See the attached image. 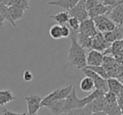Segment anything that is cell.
Listing matches in <instances>:
<instances>
[{
    "label": "cell",
    "mask_w": 123,
    "mask_h": 115,
    "mask_svg": "<svg viewBox=\"0 0 123 115\" xmlns=\"http://www.w3.org/2000/svg\"><path fill=\"white\" fill-rule=\"evenodd\" d=\"M81 23L82 22H81L78 18L70 16L68 22V26L70 27L71 29H73V30H74V31H79V29H80Z\"/></svg>",
    "instance_id": "484cf974"
},
{
    "label": "cell",
    "mask_w": 123,
    "mask_h": 115,
    "mask_svg": "<svg viewBox=\"0 0 123 115\" xmlns=\"http://www.w3.org/2000/svg\"><path fill=\"white\" fill-rule=\"evenodd\" d=\"M15 97L10 90H2L0 91V106L3 107L7 103L14 101Z\"/></svg>",
    "instance_id": "7402d4cb"
},
{
    "label": "cell",
    "mask_w": 123,
    "mask_h": 115,
    "mask_svg": "<svg viewBox=\"0 0 123 115\" xmlns=\"http://www.w3.org/2000/svg\"><path fill=\"white\" fill-rule=\"evenodd\" d=\"M104 34V37L105 40L109 43H113L116 40H120L123 38V33L121 29L116 26L115 29L111 31H107V32L103 33Z\"/></svg>",
    "instance_id": "9a60e30c"
},
{
    "label": "cell",
    "mask_w": 123,
    "mask_h": 115,
    "mask_svg": "<svg viewBox=\"0 0 123 115\" xmlns=\"http://www.w3.org/2000/svg\"><path fill=\"white\" fill-rule=\"evenodd\" d=\"M99 1H100V2H102V3H103V2L105 1V0H99Z\"/></svg>",
    "instance_id": "836d02e7"
},
{
    "label": "cell",
    "mask_w": 123,
    "mask_h": 115,
    "mask_svg": "<svg viewBox=\"0 0 123 115\" xmlns=\"http://www.w3.org/2000/svg\"><path fill=\"white\" fill-rule=\"evenodd\" d=\"M0 4L6 6H19L27 10L30 9L28 0H0Z\"/></svg>",
    "instance_id": "d6986e66"
},
{
    "label": "cell",
    "mask_w": 123,
    "mask_h": 115,
    "mask_svg": "<svg viewBox=\"0 0 123 115\" xmlns=\"http://www.w3.org/2000/svg\"><path fill=\"white\" fill-rule=\"evenodd\" d=\"M117 78H118V79H119V80H120V81H121V82H122V83H123V71H121V73H120V74H119V75H118Z\"/></svg>",
    "instance_id": "d6a6232c"
},
{
    "label": "cell",
    "mask_w": 123,
    "mask_h": 115,
    "mask_svg": "<svg viewBox=\"0 0 123 115\" xmlns=\"http://www.w3.org/2000/svg\"><path fill=\"white\" fill-rule=\"evenodd\" d=\"M4 20H7L12 24L14 27H16L15 21L12 19L10 14L9 12V7L4 4H0V21H1V26H3Z\"/></svg>",
    "instance_id": "e0dca14e"
},
{
    "label": "cell",
    "mask_w": 123,
    "mask_h": 115,
    "mask_svg": "<svg viewBox=\"0 0 123 115\" xmlns=\"http://www.w3.org/2000/svg\"><path fill=\"white\" fill-rule=\"evenodd\" d=\"M107 15L116 24H121L123 21V3L114 8H111Z\"/></svg>",
    "instance_id": "7c38bea8"
},
{
    "label": "cell",
    "mask_w": 123,
    "mask_h": 115,
    "mask_svg": "<svg viewBox=\"0 0 123 115\" xmlns=\"http://www.w3.org/2000/svg\"><path fill=\"white\" fill-rule=\"evenodd\" d=\"M100 3L102 2H100L99 0H86V8H87L88 10H90L91 9L95 7L96 5H98Z\"/></svg>",
    "instance_id": "83f0119b"
},
{
    "label": "cell",
    "mask_w": 123,
    "mask_h": 115,
    "mask_svg": "<svg viewBox=\"0 0 123 115\" xmlns=\"http://www.w3.org/2000/svg\"><path fill=\"white\" fill-rule=\"evenodd\" d=\"M108 87H109V92H111L118 96L123 88V83L117 77H109Z\"/></svg>",
    "instance_id": "2e32d148"
},
{
    "label": "cell",
    "mask_w": 123,
    "mask_h": 115,
    "mask_svg": "<svg viewBox=\"0 0 123 115\" xmlns=\"http://www.w3.org/2000/svg\"><path fill=\"white\" fill-rule=\"evenodd\" d=\"M105 105V95L102 97L94 99L93 102H91L90 103L87 105L88 108L92 112L93 114H95L99 112H104Z\"/></svg>",
    "instance_id": "8fae6325"
},
{
    "label": "cell",
    "mask_w": 123,
    "mask_h": 115,
    "mask_svg": "<svg viewBox=\"0 0 123 115\" xmlns=\"http://www.w3.org/2000/svg\"><path fill=\"white\" fill-rule=\"evenodd\" d=\"M117 102L121 109V114H123V88L121 89V92L117 96Z\"/></svg>",
    "instance_id": "4dcf8cb0"
},
{
    "label": "cell",
    "mask_w": 123,
    "mask_h": 115,
    "mask_svg": "<svg viewBox=\"0 0 123 115\" xmlns=\"http://www.w3.org/2000/svg\"><path fill=\"white\" fill-rule=\"evenodd\" d=\"M50 18L54 19L57 24H65L68 22L69 18H70V14H69L68 11L66 10L64 12L58 13L54 15H50Z\"/></svg>",
    "instance_id": "603a6c76"
},
{
    "label": "cell",
    "mask_w": 123,
    "mask_h": 115,
    "mask_svg": "<svg viewBox=\"0 0 123 115\" xmlns=\"http://www.w3.org/2000/svg\"><path fill=\"white\" fill-rule=\"evenodd\" d=\"M80 89L83 92H91L95 88V85H94V81L90 76H86L85 77H84L80 81Z\"/></svg>",
    "instance_id": "ffe728a7"
},
{
    "label": "cell",
    "mask_w": 123,
    "mask_h": 115,
    "mask_svg": "<svg viewBox=\"0 0 123 115\" xmlns=\"http://www.w3.org/2000/svg\"><path fill=\"white\" fill-rule=\"evenodd\" d=\"M65 99L57 100V101L54 102V103L48 105L46 108H48V109H49L50 111H51V113H53V114H62V113H63L64 104H65Z\"/></svg>",
    "instance_id": "ac0fdd59"
},
{
    "label": "cell",
    "mask_w": 123,
    "mask_h": 115,
    "mask_svg": "<svg viewBox=\"0 0 123 115\" xmlns=\"http://www.w3.org/2000/svg\"><path fill=\"white\" fill-rule=\"evenodd\" d=\"M71 46L68 50V61L77 68L82 69L87 66L85 48L83 47L77 39V31L71 29Z\"/></svg>",
    "instance_id": "6da1fadb"
},
{
    "label": "cell",
    "mask_w": 123,
    "mask_h": 115,
    "mask_svg": "<svg viewBox=\"0 0 123 115\" xmlns=\"http://www.w3.org/2000/svg\"><path fill=\"white\" fill-rule=\"evenodd\" d=\"M49 34L54 40H60L62 38V24H54L50 28Z\"/></svg>",
    "instance_id": "cb8c5ba5"
},
{
    "label": "cell",
    "mask_w": 123,
    "mask_h": 115,
    "mask_svg": "<svg viewBox=\"0 0 123 115\" xmlns=\"http://www.w3.org/2000/svg\"><path fill=\"white\" fill-rule=\"evenodd\" d=\"M111 9V7L105 4L104 3H100L98 5H96L95 7H94L93 9H91L90 10H89V18H94L96 16L99 15H104V14H107L110 12V10Z\"/></svg>",
    "instance_id": "4fadbf2b"
},
{
    "label": "cell",
    "mask_w": 123,
    "mask_h": 115,
    "mask_svg": "<svg viewBox=\"0 0 123 115\" xmlns=\"http://www.w3.org/2000/svg\"><path fill=\"white\" fill-rule=\"evenodd\" d=\"M8 7H9V14L14 21L19 20L24 18V12L25 10L23 8L19 6H8Z\"/></svg>",
    "instance_id": "44dd1931"
},
{
    "label": "cell",
    "mask_w": 123,
    "mask_h": 115,
    "mask_svg": "<svg viewBox=\"0 0 123 115\" xmlns=\"http://www.w3.org/2000/svg\"><path fill=\"white\" fill-rule=\"evenodd\" d=\"M93 19H94L96 29L101 33L111 31L116 28V23L108 15L106 16V14L96 16V17L93 18Z\"/></svg>",
    "instance_id": "3957f363"
},
{
    "label": "cell",
    "mask_w": 123,
    "mask_h": 115,
    "mask_svg": "<svg viewBox=\"0 0 123 115\" xmlns=\"http://www.w3.org/2000/svg\"><path fill=\"white\" fill-rule=\"evenodd\" d=\"M19 115V114H25V113H14V112L9 111V110L3 109L2 110V115Z\"/></svg>",
    "instance_id": "1f68e13d"
},
{
    "label": "cell",
    "mask_w": 123,
    "mask_h": 115,
    "mask_svg": "<svg viewBox=\"0 0 123 115\" xmlns=\"http://www.w3.org/2000/svg\"><path fill=\"white\" fill-rule=\"evenodd\" d=\"M111 43L107 42L104 37V34L101 32H98L94 37H92L91 41V48L97 50L101 52H105L108 48H110Z\"/></svg>",
    "instance_id": "ba28073f"
},
{
    "label": "cell",
    "mask_w": 123,
    "mask_h": 115,
    "mask_svg": "<svg viewBox=\"0 0 123 115\" xmlns=\"http://www.w3.org/2000/svg\"><path fill=\"white\" fill-rule=\"evenodd\" d=\"M23 78H24L25 81H31L34 78L33 76V74L31 73V71H24V74H23Z\"/></svg>",
    "instance_id": "f546056e"
},
{
    "label": "cell",
    "mask_w": 123,
    "mask_h": 115,
    "mask_svg": "<svg viewBox=\"0 0 123 115\" xmlns=\"http://www.w3.org/2000/svg\"><path fill=\"white\" fill-rule=\"evenodd\" d=\"M74 86L72 85H69L68 86L62 88H56V89L53 90L51 92H50L46 97H45L42 99V103H41V107H47L51 103H54V102L57 101V100L61 99H65L68 98L70 92H72Z\"/></svg>",
    "instance_id": "7a4b0ae2"
},
{
    "label": "cell",
    "mask_w": 123,
    "mask_h": 115,
    "mask_svg": "<svg viewBox=\"0 0 123 115\" xmlns=\"http://www.w3.org/2000/svg\"><path fill=\"white\" fill-rule=\"evenodd\" d=\"M103 3H104L105 4H106V5L110 6V7L114 8V7H116V6L119 5V4H122L123 0H105Z\"/></svg>",
    "instance_id": "4316f807"
},
{
    "label": "cell",
    "mask_w": 123,
    "mask_h": 115,
    "mask_svg": "<svg viewBox=\"0 0 123 115\" xmlns=\"http://www.w3.org/2000/svg\"><path fill=\"white\" fill-rule=\"evenodd\" d=\"M76 108H82V106H81L80 98H78L77 94H76V88L74 87L70 94L65 99V104H64L62 114H66V113L68 114V112L76 109Z\"/></svg>",
    "instance_id": "8992f818"
},
{
    "label": "cell",
    "mask_w": 123,
    "mask_h": 115,
    "mask_svg": "<svg viewBox=\"0 0 123 115\" xmlns=\"http://www.w3.org/2000/svg\"><path fill=\"white\" fill-rule=\"evenodd\" d=\"M68 11L70 16L78 18L81 22L89 18V10L86 8V0H80L73 9Z\"/></svg>",
    "instance_id": "5b68a950"
},
{
    "label": "cell",
    "mask_w": 123,
    "mask_h": 115,
    "mask_svg": "<svg viewBox=\"0 0 123 115\" xmlns=\"http://www.w3.org/2000/svg\"><path fill=\"white\" fill-rule=\"evenodd\" d=\"M25 99L28 107L27 114H36L37 112L42 108L41 103H42L43 98H41L39 95L31 94L27 97H25Z\"/></svg>",
    "instance_id": "52a82bcc"
},
{
    "label": "cell",
    "mask_w": 123,
    "mask_h": 115,
    "mask_svg": "<svg viewBox=\"0 0 123 115\" xmlns=\"http://www.w3.org/2000/svg\"><path fill=\"white\" fill-rule=\"evenodd\" d=\"M82 71L86 76H89L94 80V85H95V89H99L102 91L104 93H106L109 92V87H108V79L104 78L103 76H99L94 71L88 68H82Z\"/></svg>",
    "instance_id": "277c9868"
},
{
    "label": "cell",
    "mask_w": 123,
    "mask_h": 115,
    "mask_svg": "<svg viewBox=\"0 0 123 115\" xmlns=\"http://www.w3.org/2000/svg\"><path fill=\"white\" fill-rule=\"evenodd\" d=\"M103 52L97 50H91L89 51L87 56V66H101L104 61Z\"/></svg>",
    "instance_id": "30bf717a"
},
{
    "label": "cell",
    "mask_w": 123,
    "mask_h": 115,
    "mask_svg": "<svg viewBox=\"0 0 123 115\" xmlns=\"http://www.w3.org/2000/svg\"><path fill=\"white\" fill-rule=\"evenodd\" d=\"M62 38L70 37L71 34V29L69 26H67L66 24H62Z\"/></svg>",
    "instance_id": "f1b7e54d"
},
{
    "label": "cell",
    "mask_w": 123,
    "mask_h": 115,
    "mask_svg": "<svg viewBox=\"0 0 123 115\" xmlns=\"http://www.w3.org/2000/svg\"><path fill=\"white\" fill-rule=\"evenodd\" d=\"M122 45H123V40H122Z\"/></svg>",
    "instance_id": "e575fe53"
},
{
    "label": "cell",
    "mask_w": 123,
    "mask_h": 115,
    "mask_svg": "<svg viewBox=\"0 0 123 115\" xmlns=\"http://www.w3.org/2000/svg\"><path fill=\"white\" fill-rule=\"evenodd\" d=\"M80 0H54L51 2H48V5H53L57 6L62 9H65V10H69L73 9Z\"/></svg>",
    "instance_id": "5bb4252c"
},
{
    "label": "cell",
    "mask_w": 123,
    "mask_h": 115,
    "mask_svg": "<svg viewBox=\"0 0 123 115\" xmlns=\"http://www.w3.org/2000/svg\"><path fill=\"white\" fill-rule=\"evenodd\" d=\"M79 31L89 36V37H94L98 33V29H96L94 19L92 18H89V19L83 21L81 23L80 29H79Z\"/></svg>",
    "instance_id": "9c48e42d"
},
{
    "label": "cell",
    "mask_w": 123,
    "mask_h": 115,
    "mask_svg": "<svg viewBox=\"0 0 123 115\" xmlns=\"http://www.w3.org/2000/svg\"><path fill=\"white\" fill-rule=\"evenodd\" d=\"M85 68L92 70V71H94V72L99 74V76H103L104 78H106V79L109 78V75H108L107 71H106V70L105 69V67L102 66V65H101V66H86Z\"/></svg>",
    "instance_id": "d4e9b609"
}]
</instances>
